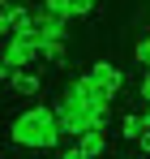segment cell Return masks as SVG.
I'll return each instance as SVG.
<instances>
[{
    "label": "cell",
    "mask_w": 150,
    "mask_h": 159,
    "mask_svg": "<svg viewBox=\"0 0 150 159\" xmlns=\"http://www.w3.org/2000/svg\"><path fill=\"white\" fill-rule=\"evenodd\" d=\"M9 138H13V146H22V151H56L60 138H64V129H60V116H56L51 107L34 103V107H26V112L13 116Z\"/></svg>",
    "instance_id": "6da1fadb"
},
{
    "label": "cell",
    "mask_w": 150,
    "mask_h": 159,
    "mask_svg": "<svg viewBox=\"0 0 150 159\" xmlns=\"http://www.w3.org/2000/svg\"><path fill=\"white\" fill-rule=\"evenodd\" d=\"M39 56H43L39 34H13V39H4V56H0V82H9L17 69H30Z\"/></svg>",
    "instance_id": "7a4b0ae2"
},
{
    "label": "cell",
    "mask_w": 150,
    "mask_h": 159,
    "mask_svg": "<svg viewBox=\"0 0 150 159\" xmlns=\"http://www.w3.org/2000/svg\"><path fill=\"white\" fill-rule=\"evenodd\" d=\"M64 95H69V99H77V103H86L90 112H99L103 120L112 116V99H116V95H107V90H103V86H99L95 78H90V73H82V78H73Z\"/></svg>",
    "instance_id": "3957f363"
},
{
    "label": "cell",
    "mask_w": 150,
    "mask_h": 159,
    "mask_svg": "<svg viewBox=\"0 0 150 159\" xmlns=\"http://www.w3.org/2000/svg\"><path fill=\"white\" fill-rule=\"evenodd\" d=\"M34 22H39V43H69V22L64 17H51L47 9H34Z\"/></svg>",
    "instance_id": "277c9868"
},
{
    "label": "cell",
    "mask_w": 150,
    "mask_h": 159,
    "mask_svg": "<svg viewBox=\"0 0 150 159\" xmlns=\"http://www.w3.org/2000/svg\"><path fill=\"white\" fill-rule=\"evenodd\" d=\"M86 73L99 82L107 95H120V86H125V69H120V65H112V60H95V65H90Z\"/></svg>",
    "instance_id": "5b68a950"
},
{
    "label": "cell",
    "mask_w": 150,
    "mask_h": 159,
    "mask_svg": "<svg viewBox=\"0 0 150 159\" xmlns=\"http://www.w3.org/2000/svg\"><path fill=\"white\" fill-rule=\"evenodd\" d=\"M9 90H13V95H26V99H39V95H43V73L17 69V73L9 78Z\"/></svg>",
    "instance_id": "8992f818"
},
{
    "label": "cell",
    "mask_w": 150,
    "mask_h": 159,
    "mask_svg": "<svg viewBox=\"0 0 150 159\" xmlns=\"http://www.w3.org/2000/svg\"><path fill=\"white\" fill-rule=\"evenodd\" d=\"M77 146L86 151V159L107 155V129H90V133H82V138H77Z\"/></svg>",
    "instance_id": "52a82bcc"
},
{
    "label": "cell",
    "mask_w": 150,
    "mask_h": 159,
    "mask_svg": "<svg viewBox=\"0 0 150 159\" xmlns=\"http://www.w3.org/2000/svg\"><path fill=\"white\" fill-rule=\"evenodd\" d=\"M120 138H125V142H142V138H146V120H142L137 112H125V116H120Z\"/></svg>",
    "instance_id": "ba28073f"
},
{
    "label": "cell",
    "mask_w": 150,
    "mask_h": 159,
    "mask_svg": "<svg viewBox=\"0 0 150 159\" xmlns=\"http://www.w3.org/2000/svg\"><path fill=\"white\" fill-rule=\"evenodd\" d=\"M39 9H47L51 17H64V22H73V0H43Z\"/></svg>",
    "instance_id": "9c48e42d"
},
{
    "label": "cell",
    "mask_w": 150,
    "mask_h": 159,
    "mask_svg": "<svg viewBox=\"0 0 150 159\" xmlns=\"http://www.w3.org/2000/svg\"><path fill=\"white\" fill-rule=\"evenodd\" d=\"M69 43H43V60H51V65H64L69 60V52H64Z\"/></svg>",
    "instance_id": "30bf717a"
},
{
    "label": "cell",
    "mask_w": 150,
    "mask_h": 159,
    "mask_svg": "<svg viewBox=\"0 0 150 159\" xmlns=\"http://www.w3.org/2000/svg\"><path fill=\"white\" fill-rule=\"evenodd\" d=\"M133 60H137L142 69H150V34H142V39L133 43Z\"/></svg>",
    "instance_id": "8fae6325"
},
{
    "label": "cell",
    "mask_w": 150,
    "mask_h": 159,
    "mask_svg": "<svg viewBox=\"0 0 150 159\" xmlns=\"http://www.w3.org/2000/svg\"><path fill=\"white\" fill-rule=\"evenodd\" d=\"M99 0H73V17H90Z\"/></svg>",
    "instance_id": "7c38bea8"
},
{
    "label": "cell",
    "mask_w": 150,
    "mask_h": 159,
    "mask_svg": "<svg viewBox=\"0 0 150 159\" xmlns=\"http://www.w3.org/2000/svg\"><path fill=\"white\" fill-rule=\"evenodd\" d=\"M60 159H86V151H82V146H77V142H73V146H69V151H64V155H60Z\"/></svg>",
    "instance_id": "4fadbf2b"
},
{
    "label": "cell",
    "mask_w": 150,
    "mask_h": 159,
    "mask_svg": "<svg viewBox=\"0 0 150 159\" xmlns=\"http://www.w3.org/2000/svg\"><path fill=\"white\" fill-rule=\"evenodd\" d=\"M142 99L150 103V69H142Z\"/></svg>",
    "instance_id": "5bb4252c"
},
{
    "label": "cell",
    "mask_w": 150,
    "mask_h": 159,
    "mask_svg": "<svg viewBox=\"0 0 150 159\" xmlns=\"http://www.w3.org/2000/svg\"><path fill=\"white\" fill-rule=\"evenodd\" d=\"M137 146H142V155L150 159V129H146V138H142V142H137Z\"/></svg>",
    "instance_id": "9a60e30c"
},
{
    "label": "cell",
    "mask_w": 150,
    "mask_h": 159,
    "mask_svg": "<svg viewBox=\"0 0 150 159\" xmlns=\"http://www.w3.org/2000/svg\"><path fill=\"white\" fill-rule=\"evenodd\" d=\"M142 120H146V129H150V103H146V112H142Z\"/></svg>",
    "instance_id": "2e32d148"
},
{
    "label": "cell",
    "mask_w": 150,
    "mask_h": 159,
    "mask_svg": "<svg viewBox=\"0 0 150 159\" xmlns=\"http://www.w3.org/2000/svg\"><path fill=\"white\" fill-rule=\"evenodd\" d=\"M120 159H133V155H120Z\"/></svg>",
    "instance_id": "e0dca14e"
}]
</instances>
